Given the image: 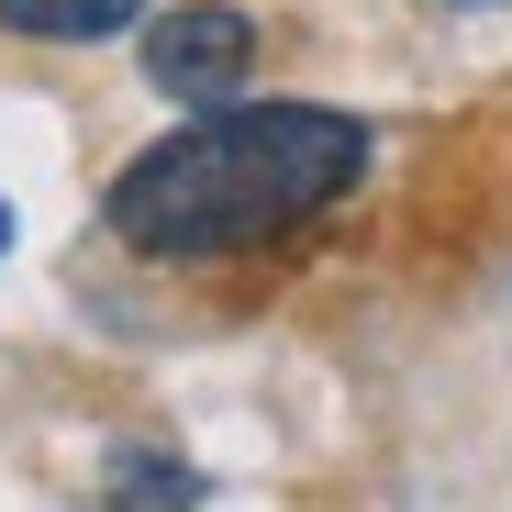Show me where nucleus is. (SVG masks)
<instances>
[{
    "instance_id": "obj_1",
    "label": "nucleus",
    "mask_w": 512,
    "mask_h": 512,
    "mask_svg": "<svg viewBox=\"0 0 512 512\" xmlns=\"http://www.w3.org/2000/svg\"><path fill=\"white\" fill-rule=\"evenodd\" d=\"M368 179V123L323 101H223L156 134L123 179L101 190V223L134 256L201 268V256H245L268 234H301Z\"/></svg>"
},
{
    "instance_id": "obj_2",
    "label": "nucleus",
    "mask_w": 512,
    "mask_h": 512,
    "mask_svg": "<svg viewBox=\"0 0 512 512\" xmlns=\"http://www.w3.org/2000/svg\"><path fill=\"white\" fill-rule=\"evenodd\" d=\"M245 67H256V23L223 12V0H190V12H156V23H145V78H156L179 112L245 101Z\"/></svg>"
},
{
    "instance_id": "obj_3",
    "label": "nucleus",
    "mask_w": 512,
    "mask_h": 512,
    "mask_svg": "<svg viewBox=\"0 0 512 512\" xmlns=\"http://www.w3.org/2000/svg\"><path fill=\"white\" fill-rule=\"evenodd\" d=\"M145 23V0H0V34H34V45H101Z\"/></svg>"
},
{
    "instance_id": "obj_4",
    "label": "nucleus",
    "mask_w": 512,
    "mask_h": 512,
    "mask_svg": "<svg viewBox=\"0 0 512 512\" xmlns=\"http://www.w3.org/2000/svg\"><path fill=\"white\" fill-rule=\"evenodd\" d=\"M112 479H123V512H190V501H201V479L167 468V457H123Z\"/></svg>"
},
{
    "instance_id": "obj_5",
    "label": "nucleus",
    "mask_w": 512,
    "mask_h": 512,
    "mask_svg": "<svg viewBox=\"0 0 512 512\" xmlns=\"http://www.w3.org/2000/svg\"><path fill=\"white\" fill-rule=\"evenodd\" d=\"M0 256H12V201H0Z\"/></svg>"
}]
</instances>
